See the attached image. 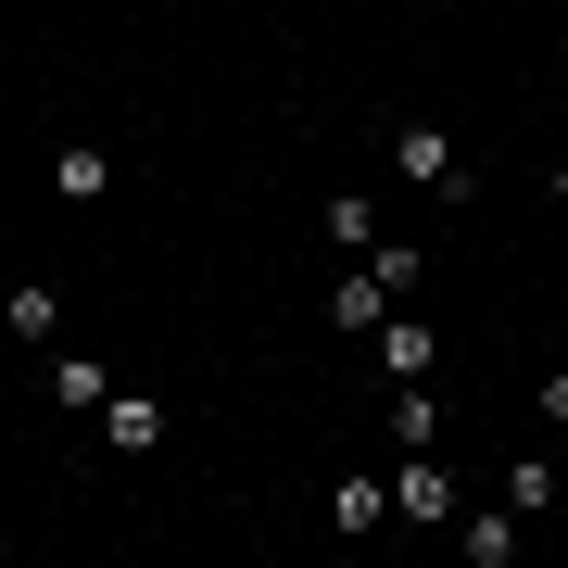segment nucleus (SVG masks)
<instances>
[{
	"mask_svg": "<svg viewBox=\"0 0 568 568\" xmlns=\"http://www.w3.org/2000/svg\"><path fill=\"white\" fill-rule=\"evenodd\" d=\"M328 316H342V328H379V316H392V291H379V278L354 265V278H342V304H328Z\"/></svg>",
	"mask_w": 568,
	"mask_h": 568,
	"instance_id": "nucleus-12",
	"label": "nucleus"
},
{
	"mask_svg": "<svg viewBox=\"0 0 568 568\" xmlns=\"http://www.w3.org/2000/svg\"><path fill=\"white\" fill-rule=\"evenodd\" d=\"M506 506H518V518H544V506H556V467H544V455H518V467H506Z\"/></svg>",
	"mask_w": 568,
	"mask_h": 568,
	"instance_id": "nucleus-10",
	"label": "nucleus"
},
{
	"mask_svg": "<svg viewBox=\"0 0 568 568\" xmlns=\"http://www.w3.org/2000/svg\"><path fill=\"white\" fill-rule=\"evenodd\" d=\"M51 190H63V203H102V190H114V152L102 140H63L51 152Z\"/></svg>",
	"mask_w": 568,
	"mask_h": 568,
	"instance_id": "nucleus-3",
	"label": "nucleus"
},
{
	"mask_svg": "<svg viewBox=\"0 0 568 568\" xmlns=\"http://www.w3.org/2000/svg\"><path fill=\"white\" fill-rule=\"evenodd\" d=\"M392 518H455V480L429 467V443H417V467L392 480Z\"/></svg>",
	"mask_w": 568,
	"mask_h": 568,
	"instance_id": "nucleus-5",
	"label": "nucleus"
},
{
	"mask_svg": "<svg viewBox=\"0 0 568 568\" xmlns=\"http://www.w3.org/2000/svg\"><path fill=\"white\" fill-rule=\"evenodd\" d=\"M506 556H518V506L506 518H467V568H506Z\"/></svg>",
	"mask_w": 568,
	"mask_h": 568,
	"instance_id": "nucleus-11",
	"label": "nucleus"
},
{
	"mask_svg": "<svg viewBox=\"0 0 568 568\" xmlns=\"http://www.w3.org/2000/svg\"><path fill=\"white\" fill-rule=\"evenodd\" d=\"M102 392H114V379H102L89 354H51V405H63V417H102Z\"/></svg>",
	"mask_w": 568,
	"mask_h": 568,
	"instance_id": "nucleus-6",
	"label": "nucleus"
},
{
	"mask_svg": "<svg viewBox=\"0 0 568 568\" xmlns=\"http://www.w3.org/2000/svg\"><path fill=\"white\" fill-rule=\"evenodd\" d=\"M328 506H342V530H392V493H379V480H366V467H354V480H342V493H328Z\"/></svg>",
	"mask_w": 568,
	"mask_h": 568,
	"instance_id": "nucleus-8",
	"label": "nucleus"
},
{
	"mask_svg": "<svg viewBox=\"0 0 568 568\" xmlns=\"http://www.w3.org/2000/svg\"><path fill=\"white\" fill-rule=\"evenodd\" d=\"M0 328H13L26 354H51V342H63V304H51V278H13V291H0Z\"/></svg>",
	"mask_w": 568,
	"mask_h": 568,
	"instance_id": "nucleus-1",
	"label": "nucleus"
},
{
	"mask_svg": "<svg viewBox=\"0 0 568 568\" xmlns=\"http://www.w3.org/2000/svg\"><path fill=\"white\" fill-rule=\"evenodd\" d=\"M544 429H568V366H556V379H544Z\"/></svg>",
	"mask_w": 568,
	"mask_h": 568,
	"instance_id": "nucleus-13",
	"label": "nucleus"
},
{
	"mask_svg": "<svg viewBox=\"0 0 568 568\" xmlns=\"http://www.w3.org/2000/svg\"><path fill=\"white\" fill-rule=\"evenodd\" d=\"M392 164H405L417 190H455V140L443 126H392Z\"/></svg>",
	"mask_w": 568,
	"mask_h": 568,
	"instance_id": "nucleus-4",
	"label": "nucleus"
},
{
	"mask_svg": "<svg viewBox=\"0 0 568 568\" xmlns=\"http://www.w3.org/2000/svg\"><path fill=\"white\" fill-rule=\"evenodd\" d=\"M102 443L114 455H152L164 443V405H152V392H102Z\"/></svg>",
	"mask_w": 568,
	"mask_h": 568,
	"instance_id": "nucleus-2",
	"label": "nucleus"
},
{
	"mask_svg": "<svg viewBox=\"0 0 568 568\" xmlns=\"http://www.w3.org/2000/svg\"><path fill=\"white\" fill-rule=\"evenodd\" d=\"M556 190H568V164H556Z\"/></svg>",
	"mask_w": 568,
	"mask_h": 568,
	"instance_id": "nucleus-14",
	"label": "nucleus"
},
{
	"mask_svg": "<svg viewBox=\"0 0 568 568\" xmlns=\"http://www.w3.org/2000/svg\"><path fill=\"white\" fill-rule=\"evenodd\" d=\"M379 366H392V379H429V328H405V316H379Z\"/></svg>",
	"mask_w": 568,
	"mask_h": 568,
	"instance_id": "nucleus-7",
	"label": "nucleus"
},
{
	"mask_svg": "<svg viewBox=\"0 0 568 568\" xmlns=\"http://www.w3.org/2000/svg\"><path fill=\"white\" fill-rule=\"evenodd\" d=\"M366 278H379L392 304H405V291H417V241H366Z\"/></svg>",
	"mask_w": 568,
	"mask_h": 568,
	"instance_id": "nucleus-9",
	"label": "nucleus"
}]
</instances>
